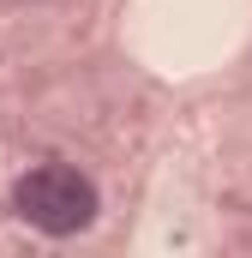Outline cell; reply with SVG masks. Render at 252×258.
Listing matches in <instances>:
<instances>
[{
  "label": "cell",
  "instance_id": "1",
  "mask_svg": "<svg viewBox=\"0 0 252 258\" xmlns=\"http://www.w3.org/2000/svg\"><path fill=\"white\" fill-rule=\"evenodd\" d=\"M96 210H102L96 180L84 168H72V162H36V168H24L12 180V216L24 228H36V234H54V240L84 234L96 222Z\"/></svg>",
  "mask_w": 252,
  "mask_h": 258
}]
</instances>
